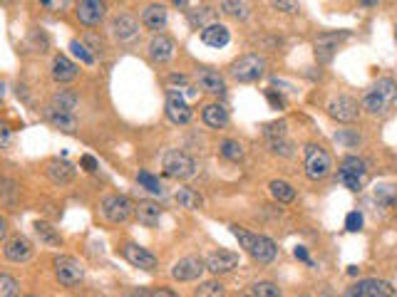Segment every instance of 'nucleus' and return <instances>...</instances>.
<instances>
[{"instance_id":"a211bd4d","label":"nucleus","mask_w":397,"mask_h":297,"mask_svg":"<svg viewBox=\"0 0 397 297\" xmlns=\"http://www.w3.org/2000/svg\"><path fill=\"white\" fill-rule=\"evenodd\" d=\"M201 40H204V45H209V47H226L229 45V40H231V35H229V28L226 25H221V23H214V25H209L206 30H201Z\"/></svg>"},{"instance_id":"9b49d317","label":"nucleus","mask_w":397,"mask_h":297,"mask_svg":"<svg viewBox=\"0 0 397 297\" xmlns=\"http://www.w3.org/2000/svg\"><path fill=\"white\" fill-rule=\"evenodd\" d=\"M204 270H206L204 260H201V258H194V255H189V258H181L179 263H174L172 278H174V280H181V283H189V280L201 278V272H204Z\"/></svg>"},{"instance_id":"cd10ccee","label":"nucleus","mask_w":397,"mask_h":297,"mask_svg":"<svg viewBox=\"0 0 397 297\" xmlns=\"http://www.w3.org/2000/svg\"><path fill=\"white\" fill-rule=\"evenodd\" d=\"M372 198L378 201L383 208H395L397 206V184H380L375 186Z\"/></svg>"},{"instance_id":"b1692460","label":"nucleus","mask_w":397,"mask_h":297,"mask_svg":"<svg viewBox=\"0 0 397 297\" xmlns=\"http://www.w3.org/2000/svg\"><path fill=\"white\" fill-rule=\"evenodd\" d=\"M196 82H198V87H201L204 92H209V94H223V92H226V82H223L221 74L214 72V69H201Z\"/></svg>"},{"instance_id":"f8f14e48","label":"nucleus","mask_w":397,"mask_h":297,"mask_svg":"<svg viewBox=\"0 0 397 297\" xmlns=\"http://www.w3.org/2000/svg\"><path fill=\"white\" fill-rule=\"evenodd\" d=\"M204 265L214 275H223V272H231L238 265V253H234V250H216V253H211L206 258Z\"/></svg>"},{"instance_id":"423d86ee","label":"nucleus","mask_w":397,"mask_h":297,"mask_svg":"<svg viewBox=\"0 0 397 297\" xmlns=\"http://www.w3.org/2000/svg\"><path fill=\"white\" fill-rule=\"evenodd\" d=\"M234 77L238 82H256L266 69V60L261 55H243L234 62Z\"/></svg>"},{"instance_id":"a878e982","label":"nucleus","mask_w":397,"mask_h":297,"mask_svg":"<svg viewBox=\"0 0 397 297\" xmlns=\"http://www.w3.org/2000/svg\"><path fill=\"white\" fill-rule=\"evenodd\" d=\"M266 136H268V142H271L273 151L288 154V144H285V122L266 124Z\"/></svg>"},{"instance_id":"13d9d810","label":"nucleus","mask_w":397,"mask_h":297,"mask_svg":"<svg viewBox=\"0 0 397 297\" xmlns=\"http://www.w3.org/2000/svg\"><path fill=\"white\" fill-rule=\"evenodd\" d=\"M395 37H397V32H395Z\"/></svg>"},{"instance_id":"39448f33","label":"nucleus","mask_w":397,"mask_h":297,"mask_svg":"<svg viewBox=\"0 0 397 297\" xmlns=\"http://www.w3.org/2000/svg\"><path fill=\"white\" fill-rule=\"evenodd\" d=\"M365 161L358 159V156H345L340 164V171H338V179L345 188L350 191H360V186H363V179H365Z\"/></svg>"},{"instance_id":"e433bc0d","label":"nucleus","mask_w":397,"mask_h":297,"mask_svg":"<svg viewBox=\"0 0 397 297\" xmlns=\"http://www.w3.org/2000/svg\"><path fill=\"white\" fill-rule=\"evenodd\" d=\"M221 156L229 161H238L243 159V146L238 142H231V139H226V142L221 144Z\"/></svg>"},{"instance_id":"6e6d98bb","label":"nucleus","mask_w":397,"mask_h":297,"mask_svg":"<svg viewBox=\"0 0 397 297\" xmlns=\"http://www.w3.org/2000/svg\"><path fill=\"white\" fill-rule=\"evenodd\" d=\"M3 184H6V181H3V176H0V193H3Z\"/></svg>"},{"instance_id":"412c9836","label":"nucleus","mask_w":397,"mask_h":297,"mask_svg":"<svg viewBox=\"0 0 397 297\" xmlns=\"http://www.w3.org/2000/svg\"><path fill=\"white\" fill-rule=\"evenodd\" d=\"M201 119L211 129H221V126L229 124V109L223 104H206L204 111H201Z\"/></svg>"},{"instance_id":"a19ab883","label":"nucleus","mask_w":397,"mask_h":297,"mask_svg":"<svg viewBox=\"0 0 397 297\" xmlns=\"http://www.w3.org/2000/svg\"><path fill=\"white\" fill-rule=\"evenodd\" d=\"M70 50H72V55L80 57L85 65H92V62H94V55L90 52V50H87L85 43H80V40H72V43H70Z\"/></svg>"},{"instance_id":"c756f323","label":"nucleus","mask_w":397,"mask_h":297,"mask_svg":"<svg viewBox=\"0 0 397 297\" xmlns=\"http://www.w3.org/2000/svg\"><path fill=\"white\" fill-rule=\"evenodd\" d=\"M176 204H179L181 208L198 210L204 206V198L198 196L196 191H192V188H179V191H176Z\"/></svg>"},{"instance_id":"4d7b16f0","label":"nucleus","mask_w":397,"mask_h":297,"mask_svg":"<svg viewBox=\"0 0 397 297\" xmlns=\"http://www.w3.org/2000/svg\"><path fill=\"white\" fill-rule=\"evenodd\" d=\"M25 297H32V295H25Z\"/></svg>"},{"instance_id":"79ce46f5","label":"nucleus","mask_w":397,"mask_h":297,"mask_svg":"<svg viewBox=\"0 0 397 297\" xmlns=\"http://www.w3.org/2000/svg\"><path fill=\"white\" fill-rule=\"evenodd\" d=\"M345 228L353 230V233H358L360 228H363V213H358V210H353V213H347L345 218Z\"/></svg>"},{"instance_id":"8fccbe9b","label":"nucleus","mask_w":397,"mask_h":297,"mask_svg":"<svg viewBox=\"0 0 397 297\" xmlns=\"http://www.w3.org/2000/svg\"><path fill=\"white\" fill-rule=\"evenodd\" d=\"M273 8H276V10H285V12H293V10H298V6H296V3H278V0H276V3H273Z\"/></svg>"},{"instance_id":"5701e85b","label":"nucleus","mask_w":397,"mask_h":297,"mask_svg":"<svg viewBox=\"0 0 397 297\" xmlns=\"http://www.w3.org/2000/svg\"><path fill=\"white\" fill-rule=\"evenodd\" d=\"M172 55H174V43L167 35L152 37V43H149V57H152V60L167 62V60H172Z\"/></svg>"},{"instance_id":"393cba45","label":"nucleus","mask_w":397,"mask_h":297,"mask_svg":"<svg viewBox=\"0 0 397 297\" xmlns=\"http://www.w3.org/2000/svg\"><path fill=\"white\" fill-rule=\"evenodd\" d=\"M52 77L57 82H72L77 77V65L72 60H68L65 55H57L52 60Z\"/></svg>"},{"instance_id":"dca6fc26","label":"nucleus","mask_w":397,"mask_h":297,"mask_svg":"<svg viewBox=\"0 0 397 297\" xmlns=\"http://www.w3.org/2000/svg\"><path fill=\"white\" fill-rule=\"evenodd\" d=\"M112 35L117 37L119 43H130L139 35V23L132 15H119L112 20Z\"/></svg>"},{"instance_id":"72a5a7b5","label":"nucleus","mask_w":397,"mask_h":297,"mask_svg":"<svg viewBox=\"0 0 397 297\" xmlns=\"http://www.w3.org/2000/svg\"><path fill=\"white\" fill-rule=\"evenodd\" d=\"M194 297H223V285L216 280H209V283H201L194 292Z\"/></svg>"},{"instance_id":"37998d69","label":"nucleus","mask_w":397,"mask_h":297,"mask_svg":"<svg viewBox=\"0 0 397 297\" xmlns=\"http://www.w3.org/2000/svg\"><path fill=\"white\" fill-rule=\"evenodd\" d=\"M10 142H12L10 126H8V122H3V119H0V148H8V146H10Z\"/></svg>"},{"instance_id":"09e8293b","label":"nucleus","mask_w":397,"mask_h":297,"mask_svg":"<svg viewBox=\"0 0 397 297\" xmlns=\"http://www.w3.org/2000/svg\"><path fill=\"white\" fill-rule=\"evenodd\" d=\"M335 142H345V144H358L360 136H353V134H335Z\"/></svg>"},{"instance_id":"c9c22d12","label":"nucleus","mask_w":397,"mask_h":297,"mask_svg":"<svg viewBox=\"0 0 397 297\" xmlns=\"http://www.w3.org/2000/svg\"><path fill=\"white\" fill-rule=\"evenodd\" d=\"M136 181L147 188L149 193H156V196H164V188H161V184H159V179L156 176H152L149 171H139V176H136Z\"/></svg>"},{"instance_id":"a18cd8bd","label":"nucleus","mask_w":397,"mask_h":297,"mask_svg":"<svg viewBox=\"0 0 397 297\" xmlns=\"http://www.w3.org/2000/svg\"><path fill=\"white\" fill-rule=\"evenodd\" d=\"M82 168H85V171H90V173H94L97 171V159H94V156H82Z\"/></svg>"},{"instance_id":"f257e3e1","label":"nucleus","mask_w":397,"mask_h":297,"mask_svg":"<svg viewBox=\"0 0 397 297\" xmlns=\"http://www.w3.org/2000/svg\"><path fill=\"white\" fill-rule=\"evenodd\" d=\"M231 233L238 238V243H241L243 248L248 250V255L254 260H258V263H273L276 260V253H278V248H276V243L271 241V238H266V235H256V233H248V230L238 228V226H231Z\"/></svg>"},{"instance_id":"20e7f679","label":"nucleus","mask_w":397,"mask_h":297,"mask_svg":"<svg viewBox=\"0 0 397 297\" xmlns=\"http://www.w3.org/2000/svg\"><path fill=\"white\" fill-rule=\"evenodd\" d=\"M333 168V161H330V154L325 151L323 146L318 144H308L305 146V173L308 179L318 181V179H325Z\"/></svg>"},{"instance_id":"6e6552de","label":"nucleus","mask_w":397,"mask_h":297,"mask_svg":"<svg viewBox=\"0 0 397 297\" xmlns=\"http://www.w3.org/2000/svg\"><path fill=\"white\" fill-rule=\"evenodd\" d=\"M345 297H395V290H392L385 280L370 278V280H360L353 287H347Z\"/></svg>"},{"instance_id":"49530a36","label":"nucleus","mask_w":397,"mask_h":297,"mask_svg":"<svg viewBox=\"0 0 397 297\" xmlns=\"http://www.w3.org/2000/svg\"><path fill=\"white\" fill-rule=\"evenodd\" d=\"M293 255H296L298 260H303V263H308V265H313V263H310V258H308V250H305L303 245H298L296 250H293Z\"/></svg>"},{"instance_id":"6ab92c4d","label":"nucleus","mask_w":397,"mask_h":297,"mask_svg":"<svg viewBox=\"0 0 397 297\" xmlns=\"http://www.w3.org/2000/svg\"><path fill=\"white\" fill-rule=\"evenodd\" d=\"M134 213L136 218H139V223H144L147 228H152L161 218V206L156 204V201H139V204L134 206Z\"/></svg>"},{"instance_id":"ddd939ff","label":"nucleus","mask_w":397,"mask_h":297,"mask_svg":"<svg viewBox=\"0 0 397 297\" xmlns=\"http://www.w3.org/2000/svg\"><path fill=\"white\" fill-rule=\"evenodd\" d=\"M122 255L130 260L134 267H142V270H154L156 267V258L149 250H144L142 245H136V243H127L122 248Z\"/></svg>"},{"instance_id":"4c0bfd02","label":"nucleus","mask_w":397,"mask_h":297,"mask_svg":"<svg viewBox=\"0 0 397 297\" xmlns=\"http://www.w3.org/2000/svg\"><path fill=\"white\" fill-rule=\"evenodd\" d=\"M251 297H281V290L273 283H256L251 287Z\"/></svg>"},{"instance_id":"de8ad7c7","label":"nucleus","mask_w":397,"mask_h":297,"mask_svg":"<svg viewBox=\"0 0 397 297\" xmlns=\"http://www.w3.org/2000/svg\"><path fill=\"white\" fill-rule=\"evenodd\" d=\"M149 297H179V295L172 290H167V287H156L154 292H149Z\"/></svg>"},{"instance_id":"c85d7f7f","label":"nucleus","mask_w":397,"mask_h":297,"mask_svg":"<svg viewBox=\"0 0 397 297\" xmlns=\"http://www.w3.org/2000/svg\"><path fill=\"white\" fill-rule=\"evenodd\" d=\"M52 111H62V114H72L77 109V94L74 92H68V89H62L52 97V104H50Z\"/></svg>"},{"instance_id":"1a4fd4ad","label":"nucleus","mask_w":397,"mask_h":297,"mask_svg":"<svg viewBox=\"0 0 397 297\" xmlns=\"http://www.w3.org/2000/svg\"><path fill=\"white\" fill-rule=\"evenodd\" d=\"M134 213V206L130 204V198L124 196H107L102 201V216L112 223H124Z\"/></svg>"},{"instance_id":"2f4dec72","label":"nucleus","mask_w":397,"mask_h":297,"mask_svg":"<svg viewBox=\"0 0 397 297\" xmlns=\"http://www.w3.org/2000/svg\"><path fill=\"white\" fill-rule=\"evenodd\" d=\"M271 193L273 198H278L283 204H291L293 198H296V191H293V186L288 181H271Z\"/></svg>"},{"instance_id":"5fc2aeb1","label":"nucleus","mask_w":397,"mask_h":297,"mask_svg":"<svg viewBox=\"0 0 397 297\" xmlns=\"http://www.w3.org/2000/svg\"><path fill=\"white\" fill-rule=\"evenodd\" d=\"M6 97V85H0V99Z\"/></svg>"},{"instance_id":"4be33fe9","label":"nucleus","mask_w":397,"mask_h":297,"mask_svg":"<svg viewBox=\"0 0 397 297\" xmlns=\"http://www.w3.org/2000/svg\"><path fill=\"white\" fill-rule=\"evenodd\" d=\"M48 176L52 184H70V181L74 179V166L72 164H68L65 159H55V161H50L48 164Z\"/></svg>"},{"instance_id":"473e14b6","label":"nucleus","mask_w":397,"mask_h":297,"mask_svg":"<svg viewBox=\"0 0 397 297\" xmlns=\"http://www.w3.org/2000/svg\"><path fill=\"white\" fill-rule=\"evenodd\" d=\"M35 233L40 235L45 243H50V245H60V243H62L60 233H55V228H52V226H48V223H43V221L35 223Z\"/></svg>"},{"instance_id":"4468645a","label":"nucleus","mask_w":397,"mask_h":297,"mask_svg":"<svg viewBox=\"0 0 397 297\" xmlns=\"http://www.w3.org/2000/svg\"><path fill=\"white\" fill-rule=\"evenodd\" d=\"M167 117L172 119L174 124H186L192 119V109H189V102L181 99L176 92L169 89L167 94Z\"/></svg>"},{"instance_id":"3c124183","label":"nucleus","mask_w":397,"mask_h":297,"mask_svg":"<svg viewBox=\"0 0 397 297\" xmlns=\"http://www.w3.org/2000/svg\"><path fill=\"white\" fill-rule=\"evenodd\" d=\"M6 233H8V221L3 216H0V241L6 238Z\"/></svg>"},{"instance_id":"ea45409f","label":"nucleus","mask_w":397,"mask_h":297,"mask_svg":"<svg viewBox=\"0 0 397 297\" xmlns=\"http://www.w3.org/2000/svg\"><path fill=\"white\" fill-rule=\"evenodd\" d=\"M221 10L234 15V18H246L248 15V3H234V0H223Z\"/></svg>"},{"instance_id":"0eeeda50","label":"nucleus","mask_w":397,"mask_h":297,"mask_svg":"<svg viewBox=\"0 0 397 297\" xmlns=\"http://www.w3.org/2000/svg\"><path fill=\"white\" fill-rule=\"evenodd\" d=\"M55 275L65 287H74V285L82 283L85 270H82V265L74 258H70V255H60V258H55Z\"/></svg>"},{"instance_id":"9d476101","label":"nucleus","mask_w":397,"mask_h":297,"mask_svg":"<svg viewBox=\"0 0 397 297\" xmlns=\"http://www.w3.org/2000/svg\"><path fill=\"white\" fill-rule=\"evenodd\" d=\"M328 114L333 119H338V122H355V119H358V114H360V107H358V102H355L353 97L340 94V97L330 99Z\"/></svg>"},{"instance_id":"7ed1b4c3","label":"nucleus","mask_w":397,"mask_h":297,"mask_svg":"<svg viewBox=\"0 0 397 297\" xmlns=\"http://www.w3.org/2000/svg\"><path fill=\"white\" fill-rule=\"evenodd\" d=\"M161 168L172 179H192L196 173V161L189 154H184V151H179V148H172L161 159Z\"/></svg>"},{"instance_id":"f704fd0d","label":"nucleus","mask_w":397,"mask_h":297,"mask_svg":"<svg viewBox=\"0 0 397 297\" xmlns=\"http://www.w3.org/2000/svg\"><path fill=\"white\" fill-rule=\"evenodd\" d=\"M192 25H198L201 30H206L209 25H214V10L211 8H198V10H192Z\"/></svg>"},{"instance_id":"aec40b11","label":"nucleus","mask_w":397,"mask_h":297,"mask_svg":"<svg viewBox=\"0 0 397 297\" xmlns=\"http://www.w3.org/2000/svg\"><path fill=\"white\" fill-rule=\"evenodd\" d=\"M345 37H347L345 32H325V35H320L316 40V55L320 60H330V55L338 50V43L345 40Z\"/></svg>"},{"instance_id":"603ef678","label":"nucleus","mask_w":397,"mask_h":297,"mask_svg":"<svg viewBox=\"0 0 397 297\" xmlns=\"http://www.w3.org/2000/svg\"><path fill=\"white\" fill-rule=\"evenodd\" d=\"M43 6L45 8H65V3H50V0H45Z\"/></svg>"},{"instance_id":"bb28decb","label":"nucleus","mask_w":397,"mask_h":297,"mask_svg":"<svg viewBox=\"0 0 397 297\" xmlns=\"http://www.w3.org/2000/svg\"><path fill=\"white\" fill-rule=\"evenodd\" d=\"M142 23L147 25L149 30H161L167 25V8L164 6H149L142 12Z\"/></svg>"},{"instance_id":"c03bdc74","label":"nucleus","mask_w":397,"mask_h":297,"mask_svg":"<svg viewBox=\"0 0 397 297\" xmlns=\"http://www.w3.org/2000/svg\"><path fill=\"white\" fill-rule=\"evenodd\" d=\"M266 97H268V102H271L273 109H283V107H285V99L281 97V94H276V92H266Z\"/></svg>"},{"instance_id":"58836bf2","label":"nucleus","mask_w":397,"mask_h":297,"mask_svg":"<svg viewBox=\"0 0 397 297\" xmlns=\"http://www.w3.org/2000/svg\"><path fill=\"white\" fill-rule=\"evenodd\" d=\"M0 297H18V280L12 275H0Z\"/></svg>"},{"instance_id":"f03ea898","label":"nucleus","mask_w":397,"mask_h":297,"mask_svg":"<svg viewBox=\"0 0 397 297\" xmlns=\"http://www.w3.org/2000/svg\"><path fill=\"white\" fill-rule=\"evenodd\" d=\"M397 99V82L395 80H378L370 87L363 97V109L370 114H383L392 107V102Z\"/></svg>"},{"instance_id":"864d4df0","label":"nucleus","mask_w":397,"mask_h":297,"mask_svg":"<svg viewBox=\"0 0 397 297\" xmlns=\"http://www.w3.org/2000/svg\"><path fill=\"white\" fill-rule=\"evenodd\" d=\"M130 297H147V292H139V290H136V292H132Z\"/></svg>"},{"instance_id":"7c9ffc66","label":"nucleus","mask_w":397,"mask_h":297,"mask_svg":"<svg viewBox=\"0 0 397 297\" xmlns=\"http://www.w3.org/2000/svg\"><path fill=\"white\" fill-rule=\"evenodd\" d=\"M48 117H50V122L55 124L57 129H62V131H74V129H77V119H74V114H62V111L50 109Z\"/></svg>"},{"instance_id":"2eb2a0df","label":"nucleus","mask_w":397,"mask_h":297,"mask_svg":"<svg viewBox=\"0 0 397 297\" xmlns=\"http://www.w3.org/2000/svg\"><path fill=\"white\" fill-rule=\"evenodd\" d=\"M105 3H99V0H82V3H77V18L85 25H99L102 18H105Z\"/></svg>"},{"instance_id":"f3484780","label":"nucleus","mask_w":397,"mask_h":297,"mask_svg":"<svg viewBox=\"0 0 397 297\" xmlns=\"http://www.w3.org/2000/svg\"><path fill=\"white\" fill-rule=\"evenodd\" d=\"M3 250H6V258L12 260V263H25L32 255V243L25 235H15L6 243Z\"/></svg>"}]
</instances>
